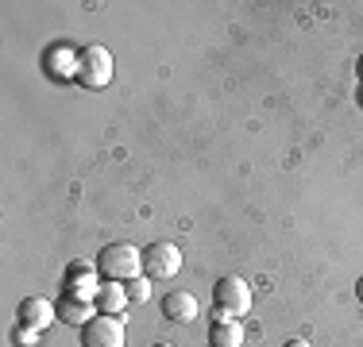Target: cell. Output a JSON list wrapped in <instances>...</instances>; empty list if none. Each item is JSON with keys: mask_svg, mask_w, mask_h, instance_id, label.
<instances>
[{"mask_svg": "<svg viewBox=\"0 0 363 347\" xmlns=\"http://www.w3.org/2000/svg\"><path fill=\"white\" fill-rule=\"evenodd\" d=\"M252 312V285L240 274H224L213 285V317L217 320H244Z\"/></svg>", "mask_w": 363, "mask_h": 347, "instance_id": "6da1fadb", "label": "cell"}, {"mask_svg": "<svg viewBox=\"0 0 363 347\" xmlns=\"http://www.w3.org/2000/svg\"><path fill=\"white\" fill-rule=\"evenodd\" d=\"M97 271L105 274V282H135V278H143V251L132 243H112L101 251Z\"/></svg>", "mask_w": 363, "mask_h": 347, "instance_id": "7a4b0ae2", "label": "cell"}, {"mask_svg": "<svg viewBox=\"0 0 363 347\" xmlns=\"http://www.w3.org/2000/svg\"><path fill=\"white\" fill-rule=\"evenodd\" d=\"M77 81L85 89H105L112 81V55L105 47H85L82 50V66H77Z\"/></svg>", "mask_w": 363, "mask_h": 347, "instance_id": "3957f363", "label": "cell"}, {"mask_svg": "<svg viewBox=\"0 0 363 347\" xmlns=\"http://www.w3.org/2000/svg\"><path fill=\"white\" fill-rule=\"evenodd\" d=\"M82 343L85 347H124V317H97L82 328Z\"/></svg>", "mask_w": 363, "mask_h": 347, "instance_id": "277c9868", "label": "cell"}, {"mask_svg": "<svg viewBox=\"0 0 363 347\" xmlns=\"http://www.w3.org/2000/svg\"><path fill=\"white\" fill-rule=\"evenodd\" d=\"M182 271V251L174 243H151L143 251V274L147 278H174Z\"/></svg>", "mask_w": 363, "mask_h": 347, "instance_id": "5b68a950", "label": "cell"}, {"mask_svg": "<svg viewBox=\"0 0 363 347\" xmlns=\"http://www.w3.org/2000/svg\"><path fill=\"white\" fill-rule=\"evenodd\" d=\"M101 271L93 263H74L70 271H66V293H74V297H85V301H97V293H101Z\"/></svg>", "mask_w": 363, "mask_h": 347, "instance_id": "8992f818", "label": "cell"}, {"mask_svg": "<svg viewBox=\"0 0 363 347\" xmlns=\"http://www.w3.org/2000/svg\"><path fill=\"white\" fill-rule=\"evenodd\" d=\"M55 309H58V320H62V324H74V328H85L97 317V301L74 297V293H62V297L55 301Z\"/></svg>", "mask_w": 363, "mask_h": 347, "instance_id": "52a82bcc", "label": "cell"}, {"mask_svg": "<svg viewBox=\"0 0 363 347\" xmlns=\"http://www.w3.org/2000/svg\"><path fill=\"white\" fill-rule=\"evenodd\" d=\"M55 317H58V309L47 297H23L20 301V324H28V328H39L43 332Z\"/></svg>", "mask_w": 363, "mask_h": 347, "instance_id": "ba28073f", "label": "cell"}, {"mask_svg": "<svg viewBox=\"0 0 363 347\" xmlns=\"http://www.w3.org/2000/svg\"><path fill=\"white\" fill-rule=\"evenodd\" d=\"M162 317L167 320H178V324H189V320L197 317V297L186 290H174L162 297Z\"/></svg>", "mask_w": 363, "mask_h": 347, "instance_id": "9c48e42d", "label": "cell"}, {"mask_svg": "<svg viewBox=\"0 0 363 347\" xmlns=\"http://www.w3.org/2000/svg\"><path fill=\"white\" fill-rule=\"evenodd\" d=\"M77 66H82V50H70V47L47 50V74L50 77H74L77 81Z\"/></svg>", "mask_w": 363, "mask_h": 347, "instance_id": "30bf717a", "label": "cell"}, {"mask_svg": "<svg viewBox=\"0 0 363 347\" xmlns=\"http://www.w3.org/2000/svg\"><path fill=\"white\" fill-rule=\"evenodd\" d=\"M128 285L124 282H105L101 285V293H97V312H105V317H120L128 305Z\"/></svg>", "mask_w": 363, "mask_h": 347, "instance_id": "8fae6325", "label": "cell"}, {"mask_svg": "<svg viewBox=\"0 0 363 347\" xmlns=\"http://www.w3.org/2000/svg\"><path fill=\"white\" fill-rule=\"evenodd\" d=\"M209 347H244V324L240 320H213Z\"/></svg>", "mask_w": 363, "mask_h": 347, "instance_id": "7c38bea8", "label": "cell"}, {"mask_svg": "<svg viewBox=\"0 0 363 347\" xmlns=\"http://www.w3.org/2000/svg\"><path fill=\"white\" fill-rule=\"evenodd\" d=\"M128 285V297H132V301H147V297H151V285H147V274L143 278H135V282H124Z\"/></svg>", "mask_w": 363, "mask_h": 347, "instance_id": "4fadbf2b", "label": "cell"}, {"mask_svg": "<svg viewBox=\"0 0 363 347\" xmlns=\"http://www.w3.org/2000/svg\"><path fill=\"white\" fill-rule=\"evenodd\" d=\"M16 343H20V347H35L39 343V328L20 324V328H16Z\"/></svg>", "mask_w": 363, "mask_h": 347, "instance_id": "5bb4252c", "label": "cell"}, {"mask_svg": "<svg viewBox=\"0 0 363 347\" xmlns=\"http://www.w3.org/2000/svg\"><path fill=\"white\" fill-rule=\"evenodd\" d=\"M286 347H313V343H309V340H290Z\"/></svg>", "mask_w": 363, "mask_h": 347, "instance_id": "9a60e30c", "label": "cell"}, {"mask_svg": "<svg viewBox=\"0 0 363 347\" xmlns=\"http://www.w3.org/2000/svg\"><path fill=\"white\" fill-rule=\"evenodd\" d=\"M356 297L363 301V278H359V282H356Z\"/></svg>", "mask_w": 363, "mask_h": 347, "instance_id": "2e32d148", "label": "cell"}, {"mask_svg": "<svg viewBox=\"0 0 363 347\" xmlns=\"http://www.w3.org/2000/svg\"><path fill=\"white\" fill-rule=\"evenodd\" d=\"M356 69H359V85H363V55H359V62H356Z\"/></svg>", "mask_w": 363, "mask_h": 347, "instance_id": "e0dca14e", "label": "cell"}, {"mask_svg": "<svg viewBox=\"0 0 363 347\" xmlns=\"http://www.w3.org/2000/svg\"><path fill=\"white\" fill-rule=\"evenodd\" d=\"M155 347H174V343H155Z\"/></svg>", "mask_w": 363, "mask_h": 347, "instance_id": "ac0fdd59", "label": "cell"}, {"mask_svg": "<svg viewBox=\"0 0 363 347\" xmlns=\"http://www.w3.org/2000/svg\"><path fill=\"white\" fill-rule=\"evenodd\" d=\"M359 104H363V85H359Z\"/></svg>", "mask_w": 363, "mask_h": 347, "instance_id": "d6986e66", "label": "cell"}]
</instances>
